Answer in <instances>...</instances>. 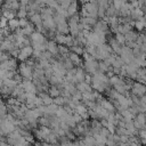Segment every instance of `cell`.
Instances as JSON below:
<instances>
[{
	"mask_svg": "<svg viewBox=\"0 0 146 146\" xmlns=\"http://www.w3.org/2000/svg\"><path fill=\"white\" fill-rule=\"evenodd\" d=\"M21 86L23 87L24 91L25 92H32V94H36L38 95V91H36V87L35 84L33 83L32 80H26V79H23L22 82H21Z\"/></svg>",
	"mask_w": 146,
	"mask_h": 146,
	"instance_id": "9c48e42d",
	"label": "cell"
},
{
	"mask_svg": "<svg viewBox=\"0 0 146 146\" xmlns=\"http://www.w3.org/2000/svg\"><path fill=\"white\" fill-rule=\"evenodd\" d=\"M75 87H76V90L82 92V94H90V92H92V88H91V86L89 83L79 82V83L75 84Z\"/></svg>",
	"mask_w": 146,
	"mask_h": 146,
	"instance_id": "9a60e30c",
	"label": "cell"
},
{
	"mask_svg": "<svg viewBox=\"0 0 146 146\" xmlns=\"http://www.w3.org/2000/svg\"><path fill=\"white\" fill-rule=\"evenodd\" d=\"M92 136H94V138H95V146H104V145L106 144L107 138L100 136L99 133H95V135H92Z\"/></svg>",
	"mask_w": 146,
	"mask_h": 146,
	"instance_id": "d4e9b609",
	"label": "cell"
},
{
	"mask_svg": "<svg viewBox=\"0 0 146 146\" xmlns=\"http://www.w3.org/2000/svg\"><path fill=\"white\" fill-rule=\"evenodd\" d=\"M82 8L87 11L88 16H91V17L97 18V11H98V5H97V2H88V3H84V5H82Z\"/></svg>",
	"mask_w": 146,
	"mask_h": 146,
	"instance_id": "8992f818",
	"label": "cell"
},
{
	"mask_svg": "<svg viewBox=\"0 0 146 146\" xmlns=\"http://www.w3.org/2000/svg\"><path fill=\"white\" fill-rule=\"evenodd\" d=\"M30 39H31V43H47L48 42L46 36L41 32H38V31H34L30 35Z\"/></svg>",
	"mask_w": 146,
	"mask_h": 146,
	"instance_id": "30bf717a",
	"label": "cell"
},
{
	"mask_svg": "<svg viewBox=\"0 0 146 146\" xmlns=\"http://www.w3.org/2000/svg\"><path fill=\"white\" fill-rule=\"evenodd\" d=\"M17 72L22 76V79L32 80V76H33V67H31L30 65H27L26 62H22L21 64H18Z\"/></svg>",
	"mask_w": 146,
	"mask_h": 146,
	"instance_id": "3957f363",
	"label": "cell"
},
{
	"mask_svg": "<svg viewBox=\"0 0 146 146\" xmlns=\"http://www.w3.org/2000/svg\"><path fill=\"white\" fill-rule=\"evenodd\" d=\"M16 16L18 17V19H21V18H27V10H26V7L21 6L19 9L16 11Z\"/></svg>",
	"mask_w": 146,
	"mask_h": 146,
	"instance_id": "f1b7e54d",
	"label": "cell"
},
{
	"mask_svg": "<svg viewBox=\"0 0 146 146\" xmlns=\"http://www.w3.org/2000/svg\"><path fill=\"white\" fill-rule=\"evenodd\" d=\"M91 78H92V75H90V74L86 73V75H84V82L90 84V83H91Z\"/></svg>",
	"mask_w": 146,
	"mask_h": 146,
	"instance_id": "ab89813d",
	"label": "cell"
},
{
	"mask_svg": "<svg viewBox=\"0 0 146 146\" xmlns=\"http://www.w3.org/2000/svg\"><path fill=\"white\" fill-rule=\"evenodd\" d=\"M2 81H3V80H1V79H0V88L3 86V82H2Z\"/></svg>",
	"mask_w": 146,
	"mask_h": 146,
	"instance_id": "f6af8a7d",
	"label": "cell"
},
{
	"mask_svg": "<svg viewBox=\"0 0 146 146\" xmlns=\"http://www.w3.org/2000/svg\"><path fill=\"white\" fill-rule=\"evenodd\" d=\"M108 30H110V26L107 22H105L104 19H98L92 27V31L96 33H108Z\"/></svg>",
	"mask_w": 146,
	"mask_h": 146,
	"instance_id": "52a82bcc",
	"label": "cell"
},
{
	"mask_svg": "<svg viewBox=\"0 0 146 146\" xmlns=\"http://www.w3.org/2000/svg\"><path fill=\"white\" fill-rule=\"evenodd\" d=\"M98 104H100V106H102L103 108H105L107 112H110V113H115V107H114L113 103H112L110 99H107V98H102Z\"/></svg>",
	"mask_w": 146,
	"mask_h": 146,
	"instance_id": "7c38bea8",
	"label": "cell"
},
{
	"mask_svg": "<svg viewBox=\"0 0 146 146\" xmlns=\"http://www.w3.org/2000/svg\"><path fill=\"white\" fill-rule=\"evenodd\" d=\"M105 11H106V9L105 8H102V7H98V11H97V18H100V19H103L106 15H105Z\"/></svg>",
	"mask_w": 146,
	"mask_h": 146,
	"instance_id": "d590c367",
	"label": "cell"
},
{
	"mask_svg": "<svg viewBox=\"0 0 146 146\" xmlns=\"http://www.w3.org/2000/svg\"><path fill=\"white\" fill-rule=\"evenodd\" d=\"M7 112H8V108H7V105L0 99V117H3L7 115Z\"/></svg>",
	"mask_w": 146,
	"mask_h": 146,
	"instance_id": "1f68e13d",
	"label": "cell"
},
{
	"mask_svg": "<svg viewBox=\"0 0 146 146\" xmlns=\"http://www.w3.org/2000/svg\"><path fill=\"white\" fill-rule=\"evenodd\" d=\"M138 32L135 31V30H131L130 32L125 33L124 34V38H125V41H132V42H136L137 38H138Z\"/></svg>",
	"mask_w": 146,
	"mask_h": 146,
	"instance_id": "603a6c76",
	"label": "cell"
},
{
	"mask_svg": "<svg viewBox=\"0 0 146 146\" xmlns=\"http://www.w3.org/2000/svg\"><path fill=\"white\" fill-rule=\"evenodd\" d=\"M2 82H3V86H6V87L10 88L11 90H13V89H14V88H15L17 84H19V83H17V82H16L14 79H5Z\"/></svg>",
	"mask_w": 146,
	"mask_h": 146,
	"instance_id": "f546056e",
	"label": "cell"
},
{
	"mask_svg": "<svg viewBox=\"0 0 146 146\" xmlns=\"http://www.w3.org/2000/svg\"><path fill=\"white\" fill-rule=\"evenodd\" d=\"M8 29L11 31V32H15L17 29H19V24H18V19L17 18H14V19H10L8 21Z\"/></svg>",
	"mask_w": 146,
	"mask_h": 146,
	"instance_id": "83f0119b",
	"label": "cell"
},
{
	"mask_svg": "<svg viewBox=\"0 0 146 146\" xmlns=\"http://www.w3.org/2000/svg\"><path fill=\"white\" fill-rule=\"evenodd\" d=\"M18 1H19V5H21V6L26 7V6L29 5V1H30V0H18Z\"/></svg>",
	"mask_w": 146,
	"mask_h": 146,
	"instance_id": "b9f144b4",
	"label": "cell"
},
{
	"mask_svg": "<svg viewBox=\"0 0 146 146\" xmlns=\"http://www.w3.org/2000/svg\"><path fill=\"white\" fill-rule=\"evenodd\" d=\"M72 98H74V99H76V100H81L82 99V92H80V91H75L73 95H72Z\"/></svg>",
	"mask_w": 146,
	"mask_h": 146,
	"instance_id": "f35d334b",
	"label": "cell"
},
{
	"mask_svg": "<svg viewBox=\"0 0 146 146\" xmlns=\"http://www.w3.org/2000/svg\"><path fill=\"white\" fill-rule=\"evenodd\" d=\"M7 25H8V19L3 16H0V29L3 30L7 27Z\"/></svg>",
	"mask_w": 146,
	"mask_h": 146,
	"instance_id": "74e56055",
	"label": "cell"
},
{
	"mask_svg": "<svg viewBox=\"0 0 146 146\" xmlns=\"http://www.w3.org/2000/svg\"><path fill=\"white\" fill-rule=\"evenodd\" d=\"M139 100H140V104H143V105H146V94H145L144 96L139 97Z\"/></svg>",
	"mask_w": 146,
	"mask_h": 146,
	"instance_id": "60d3db41",
	"label": "cell"
},
{
	"mask_svg": "<svg viewBox=\"0 0 146 146\" xmlns=\"http://www.w3.org/2000/svg\"><path fill=\"white\" fill-rule=\"evenodd\" d=\"M58 108H59V106L58 105H56V104H50V105H47L46 106V113H44V115H55L56 114V112L58 111Z\"/></svg>",
	"mask_w": 146,
	"mask_h": 146,
	"instance_id": "7402d4cb",
	"label": "cell"
},
{
	"mask_svg": "<svg viewBox=\"0 0 146 146\" xmlns=\"http://www.w3.org/2000/svg\"><path fill=\"white\" fill-rule=\"evenodd\" d=\"M22 30V34L24 35V36H30L34 31H35V29H34V26L30 23L27 26H25V27H23V29H21Z\"/></svg>",
	"mask_w": 146,
	"mask_h": 146,
	"instance_id": "4316f807",
	"label": "cell"
},
{
	"mask_svg": "<svg viewBox=\"0 0 146 146\" xmlns=\"http://www.w3.org/2000/svg\"><path fill=\"white\" fill-rule=\"evenodd\" d=\"M38 96L41 98L43 105H46V106H47V105H50V104L54 103V99L48 95V92H40V94H38Z\"/></svg>",
	"mask_w": 146,
	"mask_h": 146,
	"instance_id": "d6986e66",
	"label": "cell"
},
{
	"mask_svg": "<svg viewBox=\"0 0 146 146\" xmlns=\"http://www.w3.org/2000/svg\"><path fill=\"white\" fill-rule=\"evenodd\" d=\"M72 1H73V0H57V3H58V6H60L63 9H67V7L71 5Z\"/></svg>",
	"mask_w": 146,
	"mask_h": 146,
	"instance_id": "e575fe53",
	"label": "cell"
},
{
	"mask_svg": "<svg viewBox=\"0 0 146 146\" xmlns=\"http://www.w3.org/2000/svg\"><path fill=\"white\" fill-rule=\"evenodd\" d=\"M18 24H19V27L23 29L30 24V21L27 18H21V19H18Z\"/></svg>",
	"mask_w": 146,
	"mask_h": 146,
	"instance_id": "8d00e7d4",
	"label": "cell"
},
{
	"mask_svg": "<svg viewBox=\"0 0 146 146\" xmlns=\"http://www.w3.org/2000/svg\"><path fill=\"white\" fill-rule=\"evenodd\" d=\"M66 11H67V14H68V17H71V16H73V15L78 14V13H79V5H78V0H73V1L71 2V5L67 7Z\"/></svg>",
	"mask_w": 146,
	"mask_h": 146,
	"instance_id": "2e32d148",
	"label": "cell"
},
{
	"mask_svg": "<svg viewBox=\"0 0 146 146\" xmlns=\"http://www.w3.org/2000/svg\"><path fill=\"white\" fill-rule=\"evenodd\" d=\"M52 132V130L48 127H40L39 129L35 130V137L40 140V141H44L46 138Z\"/></svg>",
	"mask_w": 146,
	"mask_h": 146,
	"instance_id": "ba28073f",
	"label": "cell"
},
{
	"mask_svg": "<svg viewBox=\"0 0 146 146\" xmlns=\"http://www.w3.org/2000/svg\"><path fill=\"white\" fill-rule=\"evenodd\" d=\"M3 39H5V35H3V31H2V29H0V42H1Z\"/></svg>",
	"mask_w": 146,
	"mask_h": 146,
	"instance_id": "ee69618b",
	"label": "cell"
},
{
	"mask_svg": "<svg viewBox=\"0 0 146 146\" xmlns=\"http://www.w3.org/2000/svg\"><path fill=\"white\" fill-rule=\"evenodd\" d=\"M46 6L52 10H56V8L58 7L57 0H46Z\"/></svg>",
	"mask_w": 146,
	"mask_h": 146,
	"instance_id": "836d02e7",
	"label": "cell"
},
{
	"mask_svg": "<svg viewBox=\"0 0 146 146\" xmlns=\"http://www.w3.org/2000/svg\"><path fill=\"white\" fill-rule=\"evenodd\" d=\"M107 41H108V46H110V47L112 48V50H113V54H114V55H119L120 51H121L122 46L114 39V36L107 38Z\"/></svg>",
	"mask_w": 146,
	"mask_h": 146,
	"instance_id": "8fae6325",
	"label": "cell"
},
{
	"mask_svg": "<svg viewBox=\"0 0 146 146\" xmlns=\"http://www.w3.org/2000/svg\"><path fill=\"white\" fill-rule=\"evenodd\" d=\"M48 95L54 99V98H56V97H58V96H60V90L56 87V86H49V89H48Z\"/></svg>",
	"mask_w": 146,
	"mask_h": 146,
	"instance_id": "cb8c5ba5",
	"label": "cell"
},
{
	"mask_svg": "<svg viewBox=\"0 0 146 146\" xmlns=\"http://www.w3.org/2000/svg\"><path fill=\"white\" fill-rule=\"evenodd\" d=\"M1 16L6 17L8 21H10L16 17V11H13L10 9H1Z\"/></svg>",
	"mask_w": 146,
	"mask_h": 146,
	"instance_id": "484cf974",
	"label": "cell"
},
{
	"mask_svg": "<svg viewBox=\"0 0 146 146\" xmlns=\"http://www.w3.org/2000/svg\"><path fill=\"white\" fill-rule=\"evenodd\" d=\"M130 94L137 96V97H141L146 94V84H143L140 82H137V81H133L132 86H131V89H130Z\"/></svg>",
	"mask_w": 146,
	"mask_h": 146,
	"instance_id": "277c9868",
	"label": "cell"
},
{
	"mask_svg": "<svg viewBox=\"0 0 146 146\" xmlns=\"http://www.w3.org/2000/svg\"><path fill=\"white\" fill-rule=\"evenodd\" d=\"M90 86H91L92 90H96V91H98V92H100V94L105 92V90L110 87L107 75L104 74V73L97 72L96 74L92 75Z\"/></svg>",
	"mask_w": 146,
	"mask_h": 146,
	"instance_id": "6da1fadb",
	"label": "cell"
},
{
	"mask_svg": "<svg viewBox=\"0 0 146 146\" xmlns=\"http://www.w3.org/2000/svg\"><path fill=\"white\" fill-rule=\"evenodd\" d=\"M47 50L52 56H55V57L59 55V52H58V44L54 40H48V42H47Z\"/></svg>",
	"mask_w": 146,
	"mask_h": 146,
	"instance_id": "4fadbf2b",
	"label": "cell"
},
{
	"mask_svg": "<svg viewBox=\"0 0 146 146\" xmlns=\"http://www.w3.org/2000/svg\"><path fill=\"white\" fill-rule=\"evenodd\" d=\"M0 146H11V145L8 144L6 140H2V141H0Z\"/></svg>",
	"mask_w": 146,
	"mask_h": 146,
	"instance_id": "7bdbcfd3",
	"label": "cell"
},
{
	"mask_svg": "<svg viewBox=\"0 0 146 146\" xmlns=\"http://www.w3.org/2000/svg\"><path fill=\"white\" fill-rule=\"evenodd\" d=\"M70 51L74 52V54H76V55H79V56H81V55H83L84 49H83L82 46H72V47L70 48Z\"/></svg>",
	"mask_w": 146,
	"mask_h": 146,
	"instance_id": "4dcf8cb0",
	"label": "cell"
},
{
	"mask_svg": "<svg viewBox=\"0 0 146 146\" xmlns=\"http://www.w3.org/2000/svg\"><path fill=\"white\" fill-rule=\"evenodd\" d=\"M66 39H67V35H64V34H60V33H57V32L54 36V41L59 46H62V44L65 46L66 44Z\"/></svg>",
	"mask_w": 146,
	"mask_h": 146,
	"instance_id": "ffe728a7",
	"label": "cell"
},
{
	"mask_svg": "<svg viewBox=\"0 0 146 146\" xmlns=\"http://www.w3.org/2000/svg\"><path fill=\"white\" fill-rule=\"evenodd\" d=\"M56 32L60 33V34H64V35L70 34L67 22H64V23H60V24H56Z\"/></svg>",
	"mask_w": 146,
	"mask_h": 146,
	"instance_id": "e0dca14e",
	"label": "cell"
},
{
	"mask_svg": "<svg viewBox=\"0 0 146 146\" xmlns=\"http://www.w3.org/2000/svg\"><path fill=\"white\" fill-rule=\"evenodd\" d=\"M67 56H68V58L71 59V62L74 64V66H76V67H82L83 59H82L79 55H76V54H74V52H72V51H70Z\"/></svg>",
	"mask_w": 146,
	"mask_h": 146,
	"instance_id": "5bb4252c",
	"label": "cell"
},
{
	"mask_svg": "<svg viewBox=\"0 0 146 146\" xmlns=\"http://www.w3.org/2000/svg\"><path fill=\"white\" fill-rule=\"evenodd\" d=\"M104 146H105V145H104Z\"/></svg>",
	"mask_w": 146,
	"mask_h": 146,
	"instance_id": "bcb514c9",
	"label": "cell"
},
{
	"mask_svg": "<svg viewBox=\"0 0 146 146\" xmlns=\"http://www.w3.org/2000/svg\"><path fill=\"white\" fill-rule=\"evenodd\" d=\"M112 54H113V50L108 46V43H104L100 46H96V54L94 58L97 60H104Z\"/></svg>",
	"mask_w": 146,
	"mask_h": 146,
	"instance_id": "7a4b0ae2",
	"label": "cell"
},
{
	"mask_svg": "<svg viewBox=\"0 0 146 146\" xmlns=\"http://www.w3.org/2000/svg\"><path fill=\"white\" fill-rule=\"evenodd\" d=\"M114 39H115L121 46H124V44H125V38H124L123 34H121V33H116V34H114Z\"/></svg>",
	"mask_w": 146,
	"mask_h": 146,
	"instance_id": "d6a6232c",
	"label": "cell"
},
{
	"mask_svg": "<svg viewBox=\"0 0 146 146\" xmlns=\"http://www.w3.org/2000/svg\"><path fill=\"white\" fill-rule=\"evenodd\" d=\"M33 54V48L32 46H27V47H23L19 49V52H18V56H17V59L22 62H25L26 59H29Z\"/></svg>",
	"mask_w": 146,
	"mask_h": 146,
	"instance_id": "5b68a950",
	"label": "cell"
},
{
	"mask_svg": "<svg viewBox=\"0 0 146 146\" xmlns=\"http://www.w3.org/2000/svg\"><path fill=\"white\" fill-rule=\"evenodd\" d=\"M55 115H56V116L59 119V121H60V122H65V121H66V119L68 117V115H70V114L66 112V110H65L64 107H59V108H58V111L56 112V114H55Z\"/></svg>",
	"mask_w": 146,
	"mask_h": 146,
	"instance_id": "ac0fdd59",
	"label": "cell"
},
{
	"mask_svg": "<svg viewBox=\"0 0 146 146\" xmlns=\"http://www.w3.org/2000/svg\"><path fill=\"white\" fill-rule=\"evenodd\" d=\"M84 75H86V71L83 67H76V73H75V79L76 82H84Z\"/></svg>",
	"mask_w": 146,
	"mask_h": 146,
	"instance_id": "44dd1931",
	"label": "cell"
}]
</instances>
